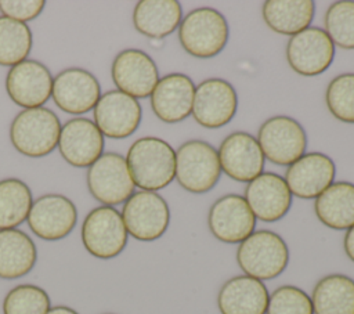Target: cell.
I'll return each instance as SVG.
<instances>
[{
	"instance_id": "f1b7e54d",
	"label": "cell",
	"mask_w": 354,
	"mask_h": 314,
	"mask_svg": "<svg viewBox=\"0 0 354 314\" xmlns=\"http://www.w3.org/2000/svg\"><path fill=\"white\" fill-rule=\"evenodd\" d=\"M32 191L19 178L0 180V230L22 224L32 207Z\"/></svg>"
},
{
	"instance_id": "d6986e66",
	"label": "cell",
	"mask_w": 354,
	"mask_h": 314,
	"mask_svg": "<svg viewBox=\"0 0 354 314\" xmlns=\"http://www.w3.org/2000/svg\"><path fill=\"white\" fill-rule=\"evenodd\" d=\"M254 217L264 223H274L285 217L292 205V192L277 173L266 172L248 183L243 196Z\"/></svg>"
},
{
	"instance_id": "277c9868",
	"label": "cell",
	"mask_w": 354,
	"mask_h": 314,
	"mask_svg": "<svg viewBox=\"0 0 354 314\" xmlns=\"http://www.w3.org/2000/svg\"><path fill=\"white\" fill-rule=\"evenodd\" d=\"M236 261L245 275L260 281L274 279L285 271L289 249L277 232L259 230L239 243Z\"/></svg>"
},
{
	"instance_id": "3957f363",
	"label": "cell",
	"mask_w": 354,
	"mask_h": 314,
	"mask_svg": "<svg viewBox=\"0 0 354 314\" xmlns=\"http://www.w3.org/2000/svg\"><path fill=\"white\" fill-rule=\"evenodd\" d=\"M61 123L48 108L24 109L12 119L10 140L12 147L29 158H41L58 147Z\"/></svg>"
},
{
	"instance_id": "74e56055",
	"label": "cell",
	"mask_w": 354,
	"mask_h": 314,
	"mask_svg": "<svg viewBox=\"0 0 354 314\" xmlns=\"http://www.w3.org/2000/svg\"><path fill=\"white\" fill-rule=\"evenodd\" d=\"M108 314H111V313H108Z\"/></svg>"
},
{
	"instance_id": "d6a6232c",
	"label": "cell",
	"mask_w": 354,
	"mask_h": 314,
	"mask_svg": "<svg viewBox=\"0 0 354 314\" xmlns=\"http://www.w3.org/2000/svg\"><path fill=\"white\" fill-rule=\"evenodd\" d=\"M325 101L333 118L344 123H354V73L333 77L325 91Z\"/></svg>"
},
{
	"instance_id": "ac0fdd59",
	"label": "cell",
	"mask_w": 354,
	"mask_h": 314,
	"mask_svg": "<svg viewBox=\"0 0 354 314\" xmlns=\"http://www.w3.org/2000/svg\"><path fill=\"white\" fill-rule=\"evenodd\" d=\"M221 172L232 180L249 183L263 173L264 155L257 138L246 131L227 136L217 151Z\"/></svg>"
},
{
	"instance_id": "4316f807",
	"label": "cell",
	"mask_w": 354,
	"mask_h": 314,
	"mask_svg": "<svg viewBox=\"0 0 354 314\" xmlns=\"http://www.w3.org/2000/svg\"><path fill=\"white\" fill-rule=\"evenodd\" d=\"M314 14L315 3L313 0H267L261 7V15L267 26L286 36L307 29Z\"/></svg>"
},
{
	"instance_id": "603a6c76",
	"label": "cell",
	"mask_w": 354,
	"mask_h": 314,
	"mask_svg": "<svg viewBox=\"0 0 354 314\" xmlns=\"http://www.w3.org/2000/svg\"><path fill=\"white\" fill-rule=\"evenodd\" d=\"M270 293L263 281L236 275L225 281L217 295L221 314H266Z\"/></svg>"
},
{
	"instance_id": "8992f818",
	"label": "cell",
	"mask_w": 354,
	"mask_h": 314,
	"mask_svg": "<svg viewBox=\"0 0 354 314\" xmlns=\"http://www.w3.org/2000/svg\"><path fill=\"white\" fill-rule=\"evenodd\" d=\"M127 237L122 214L113 206L94 207L82 224L83 246L97 259L108 260L120 255Z\"/></svg>"
},
{
	"instance_id": "d4e9b609",
	"label": "cell",
	"mask_w": 354,
	"mask_h": 314,
	"mask_svg": "<svg viewBox=\"0 0 354 314\" xmlns=\"http://www.w3.org/2000/svg\"><path fill=\"white\" fill-rule=\"evenodd\" d=\"M36 260V245L26 232L17 228L0 230V278H21L32 271Z\"/></svg>"
},
{
	"instance_id": "e0dca14e",
	"label": "cell",
	"mask_w": 354,
	"mask_h": 314,
	"mask_svg": "<svg viewBox=\"0 0 354 314\" xmlns=\"http://www.w3.org/2000/svg\"><path fill=\"white\" fill-rule=\"evenodd\" d=\"M6 90L12 102L25 109L39 108L51 97L53 76L47 66L35 59H25L10 68Z\"/></svg>"
},
{
	"instance_id": "8fae6325",
	"label": "cell",
	"mask_w": 354,
	"mask_h": 314,
	"mask_svg": "<svg viewBox=\"0 0 354 314\" xmlns=\"http://www.w3.org/2000/svg\"><path fill=\"white\" fill-rule=\"evenodd\" d=\"M335 58V44L326 32L317 26L290 36L286 44V61L301 76L324 73Z\"/></svg>"
},
{
	"instance_id": "5b68a950",
	"label": "cell",
	"mask_w": 354,
	"mask_h": 314,
	"mask_svg": "<svg viewBox=\"0 0 354 314\" xmlns=\"http://www.w3.org/2000/svg\"><path fill=\"white\" fill-rule=\"evenodd\" d=\"M221 176L217 149L202 140H188L176 149V180L188 192L205 194Z\"/></svg>"
},
{
	"instance_id": "9c48e42d",
	"label": "cell",
	"mask_w": 354,
	"mask_h": 314,
	"mask_svg": "<svg viewBox=\"0 0 354 314\" xmlns=\"http://www.w3.org/2000/svg\"><path fill=\"white\" fill-rule=\"evenodd\" d=\"M87 187L94 199L105 206H115L126 202L136 185L126 158L116 152H105L88 167Z\"/></svg>"
},
{
	"instance_id": "d590c367",
	"label": "cell",
	"mask_w": 354,
	"mask_h": 314,
	"mask_svg": "<svg viewBox=\"0 0 354 314\" xmlns=\"http://www.w3.org/2000/svg\"><path fill=\"white\" fill-rule=\"evenodd\" d=\"M343 248L347 255V257L354 263V225L346 230L344 239H343Z\"/></svg>"
},
{
	"instance_id": "4dcf8cb0",
	"label": "cell",
	"mask_w": 354,
	"mask_h": 314,
	"mask_svg": "<svg viewBox=\"0 0 354 314\" xmlns=\"http://www.w3.org/2000/svg\"><path fill=\"white\" fill-rule=\"evenodd\" d=\"M325 32L332 43L343 50H354V1L332 3L324 17Z\"/></svg>"
},
{
	"instance_id": "83f0119b",
	"label": "cell",
	"mask_w": 354,
	"mask_h": 314,
	"mask_svg": "<svg viewBox=\"0 0 354 314\" xmlns=\"http://www.w3.org/2000/svg\"><path fill=\"white\" fill-rule=\"evenodd\" d=\"M310 297L314 314H354V279L344 274L325 275Z\"/></svg>"
},
{
	"instance_id": "4fadbf2b",
	"label": "cell",
	"mask_w": 354,
	"mask_h": 314,
	"mask_svg": "<svg viewBox=\"0 0 354 314\" xmlns=\"http://www.w3.org/2000/svg\"><path fill=\"white\" fill-rule=\"evenodd\" d=\"M207 225L216 239L241 243L254 232L256 217L242 195L227 194L210 206Z\"/></svg>"
},
{
	"instance_id": "e575fe53",
	"label": "cell",
	"mask_w": 354,
	"mask_h": 314,
	"mask_svg": "<svg viewBox=\"0 0 354 314\" xmlns=\"http://www.w3.org/2000/svg\"><path fill=\"white\" fill-rule=\"evenodd\" d=\"M46 6L44 0H0V11L4 17L26 22L37 18Z\"/></svg>"
},
{
	"instance_id": "8d00e7d4",
	"label": "cell",
	"mask_w": 354,
	"mask_h": 314,
	"mask_svg": "<svg viewBox=\"0 0 354 314\" xmlns=\"http://www.w3.org/2000/svg\"><path fill=\"white\" fill-rule=\"evenodd\" d=\"M46 314H79V313L66 306H55V307H51Z\"/></svg>"
},
{
	"instance_id": "ba28073f",
	"label": "cell",
	"mask_w": 354,
	"mask_h": 314,
	"mask_svg": "<svg viewBox=\"0 0 354 314\" xmlns=\"http://www.w3.org/2000/svg\"><path fill=\"white\" fill-rule=\"evenodd\" d=\"M120 214L127 234L142 242L159 239L170 223L167 202L152 191L133 192L124 202Z\"/></svg>"
},
{
	"instance_id": "f546056e",
	"label": "cell",
	"mask_w": 354,
	"mask_h": 314,
	"mask_svg": "<svg viewBox=\"0 0 354 314\" xmlns=\"http://www.w3.org/2000/svg\"><path fill=\"white\" fill-rule=\"evenodd\" d=\"M33 46V36L25 22L0 17V65L14 66L26 59Z\"/></svg>"
},
{
	"instance_id": "836d02e7",
	"label": "cell",
	"mask_w": 354,
	"mask_h": 314,
	"mask_svg": "<svg viewBox=\"0 0 354 314\" xmlns=\"http://www.w3.org/2000/svg\"><path fill=\"white\" fill-rule=\"evenodd\" d=\"M266 314H314L311 297L300 288L282 285L268 299Z\"/></svg>"
},
{
	"instance_id": "cb8c5ba5",
	"label": "cell",
	"mask_w": 354,
	"mask_h": 314,
	"mask_svg": "<svg viewBox=\"0 0 354 314\" xmlns=\"http://www.w3.org/2000/svg\"><path fill=\"white\" fill-rule=\"evenodd\" d=\"M183 19V7L176 0H141L133 11L134 28L144 36L163 39L173 33Z\"/></svg>"
},
{
	"instance_id": "7402d4cb",
	"label": "cell",
	"mask_w": 354,
	"mask_h": 314,
	"mask_svg": "<svg viewBox=\"0 0 354 314\" xmlns=\"http://www.w3.org/2000/svg\"><path fill=\"white\" fill-rule=\"evenodd\" d=\"M195 86L184 73H167L160 77L151 94V108L165 123H177L192 112Z\"/></svg>"
},
{
	"instance_id": "1f68e13d",
	"label": "cell",
	"mask_w": 354,
	"mask_h": 314,
	"mask_svg": "<svg viewBox=\"0 0 354 314\" xmlns=\"http://www.w3.org/2000/svg\"><path fill=\"white\" fill-rule=\"evenodd\" d=\"M50 308L47 292L32 284L12 288L3 300V314H46Z\"/></svg>"
},
{
	"instance_id": "44dd1931",
	"label": "cell",
	"mask_w": 354,
	"mask_h": 314,
	"mask_svg": "<svg viewBox=\"0 0 354 314\" xmlns=\"http://www.w3.org/2000/svg\"><path fill=\"white\" fill-rule=\"evenodd\" d=\"M336 166L322 152H308L288 166L285 181L292 195L313 199L321 195L335 180Z\"/></svg>"
},
{
	"instance_id": "30bf717a",
	"label": "cell",
	"mask_w": 354,
	"mask_h": 314,
	"mask_svg": "<svg viewBox=\"0 0 354 314\" xmlns=\"http://www.w3.org/2000/svg\"><path fill=\"white\" fill-rule=\"evenodd\" d=\"M238 109V94L234 86L220 77H210L195 87L192 116L205 129H220L228 124Z\"/></svg>"
},
{
	"instance_id": "7a4b0ae2",
	"label": "cell",
	"mask_w": 354,
	"mask_h": 314,
	"mask_svg": "<svg viewBox=\"0 0 354 314\" xmlns=\"http://www.w3.org/2000/svg\"><path fill=\"white\" fill-rule=\"evenodd\" d=\"M177 29L181 47L196 58L216 57L224 50L230 37L227 19L212 7L189 11Z\"/></svg>"
},
{
	"instance_id": "ffe728a7",
	"label": "cell",
	"mask_w": 354,
	"mask_h": 314,
	"mask_svg": "<svg viewBox=\"0 0 354 314\" xmlns=\"http://www.w3.org/2000/svg\"><path fill=\"white\" fill-rule=\"evenodd\" d=\"M58 149L69 165L88 167L102 155L104 136L93 120L73 118L61 126Z\"/></svg>"
},
{
	"instance_id": "7c38bea8",
	"label": "cell",
	"mask_w": 354,
	"mask_h": 314,
	"mask_svg": "<svg viewBox=\"0 0 354 314\" xmlns=\"http://www.w3.org/2000/svg\"><path fill=\"white\" fill-rule=\"evenodd\" d=\"M26 220L36 237L46 241H58L69 235L75 228L77 210L66 196L46 194L32 203Z\"/></svg>"
},
{
	"instance_id": "5bb4252c",
	"label": "cell",
	"mask_w": 354,
	"mask_h": 314,
	"mask_svg": "<svg viewBox=\"0 0 354 314\" xmlns=\"http://www.w3.org/2000/svg\"><path fill=\"white\" fill-rule=\"evenodd\" d=\"M140 102L119 90H109L101 94L94 107V123L102 136L122 140L130 137L141 123Z\"/></svg>"
},
{
	"instance_id": "6da1fadb",
	"label": "cell",
	"mask_w": 354,
	"mask_h": 314,
	"mask_svg": "<svg viewBox=\"0 0 354 314\" xmlns=\"http://www.w3.org/2000/svg\"><path fill=\"white\" fill-rule=\"evenodd\" d=\"M134 185L156 192L176 178V149L159 137L136 140L126 155Z\"/></svg>"
},
{
	"instance_id": "2e32d148",
	"label": "cell",
	"mask_w": 354,
	"mask_h": 314,
	"mask_svg": "<svg viewBox=\"0 0 354 314\" xmlns=\"http://www.w3.org/2000/svg\"><path fill=\"white\" fill-rule=\"evenodd\" d=\"M51 97L61 111L82 115L94 109L101 97V86L91 72L68 68L53 79Z\"/></svg>"
},
{
	"instance_id": "9a60e30c",
	"label": "cell",
	"mask_w": 354,
	"mask_h": 314,
	"mask_svg": "<svg viewBox=\"0 0 354 314\" xmlns=\"http://www.w3.org/2000/svg\"><path fill=\"white\" fill-rule=\"evenodd\" d=\"M111 75L118 90L136 100L151 95L159 82L155 61L145 51L137 48L120 51L112 62Z\"/></svg>"
},
{
	"instance_id": "52a82bcc",
	"label": "cell",
	"mask_w": 354,
	"mask_h": 314,
	"mask_svg": "<svg viewBox=\"0 0 354 314\" xmlns=\"http://www.w3.org/2000/svg\"><path fill=\"white\" fill-rule=\"evenodd\" d=\"M257 142L266 159L274 165L289 166L306 154L307 134L290 116L268 118L257 131Z\"/></svg>"
},
{
	"instance_id": "484cf974",
	"label": "cell",
	"mask_w": 354,
	"mask_h": 314,
	"mask_svg": "<svg viewBox=\"0 0 354 314\" xmlns=\"http://www.w3.org/2000/svg\"><path fill=\"white\" fill-rule=\"evenodd\" d=\"M314 212L318 220L332 230H348L354 225V184L332 183L315 198Z\"/></svg>"
}]
</instances>
